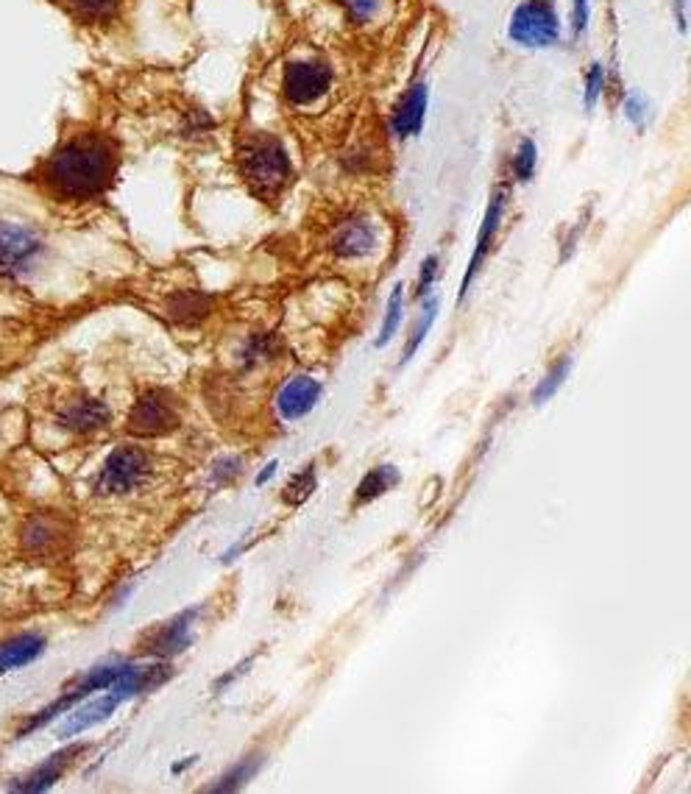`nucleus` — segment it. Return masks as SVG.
Masks as SVG:
<instances>
[{"label":"nucleus","mask_w":691,"mask_h":794,"mask_svg":"<svg viewBox=\"0 0 691 794\" xmlns=\"http://www.w3.org/2000/svg\"><path fill=\"white\" fill-rule=\"evenodd\" d=\"M82 744H73V748L67 750H59V753H53L51 759L45 761V764L36 766L34 772H31L29 777H25L23 783H20L18 788H23V792H45V788H51L53 783L62 777V772L71 766V761L76 759L78 753H82Z\"/></svg>","instance_id":"18"},{"label":"nucleus","mask_w":691,"mask_h":794,"mask_svg":"<svg viewBox=\"0 0 691 794\" xmlns=\"http://www.w3.org/2000/svg\"><path fill=\"white\" fill-rule=\"evenodd\" d=\"M45 254L40 234L23 223H0V276L23 279Z\"/></svg>","instance_id":"3"},{"label":"nucleus","mask_w":691,"mask_h":794,"mask_svg":"<svg viewBox=\"0 0 691 794\" xmlns=\"http://www.w3.org/2000/svg\"><path fill=\"white\" fill-rule=\"evenodd\" d=\"M396 482H401V474L396 466H377V469L368 471V474L360 480V485H357V502L366 504L371 502V499L383 497V493H388Z\"/></svg>","instance_id":"20"},{"label":"nucleus","mask_w":691,"mask_h":794,"mask_svg":"<svg viewBox=\"0 0 691 794\" xmlns=\"http://www.w3.org/2000/svg\"><path fill=\"white\" fill-rule=\"evenodd\" d=\"M181 424L179 401L168 390H148L128 412V432L137 438H163Z\"/></svg>","instance_id":"4"},{"label":"nucleus","mask_w":691,"mask_h":794,"mask_svg":"<svg viewBox=\"0 0 691 794\" xmlns=\"http://www.w3.org/2000/svg\"><path fill=\"white\" fill-rule=\"evenodd\" d=\"M123 697L115 694V691H109L106 697H98V700H90L84 702V706H73L71 717L64 719V725L59 728V736L67 739V736H76V733H84L90 731V728L101 725V722H106V719L112 717V713L121 708Z\"/></svg>","instance_id":"13"},{"label":"nucleus","mask_w":691,"mask_h":794,"mask_svg":"<svg viewBox=\"0 0 691 794\" xmlns=\"http://www.w3.org/2000/svg\"><path fill=\"white\" fill-rule=\"evenodd\" d=\"M625 112H628V117L634 123L645 121V106H641V95H630L628 104H625Z\"/></svg>","instance_id":"32"},{"label":"nucleus","mask_w":691,"mask_h":794,"mask_svg":"<svg viewBox=\"0 0 691 794\" xmlns=\"http://www.w3.org/2000/svg\"><path fill=\"white\" fill-rule=\"evenodd\" d=\"M20 544L29 552L31 557H53L67 546V524L62 519L51 516V513H40L31 516L23 524L20 533Z\"/></svg>","instance_id":"8"},{"label":"nucleus","mask_w":691,"mask_h":794,"mask_svg":"<svg viewBox=\"0 0 691 794\" xmlns=\"http://www.w3.org/2000/svg\"><path fill=\"white\" fill-rule=\"evenodd\" d=\"M238 170L245 187L260 201H276L293 181V165L285 146L273 134H249L238 146Z\"/></svg>","instance_id":"2"},{"label":"nucleus","mask_w":691,"mask_h":794,"mask_svg":"<svg viewBox=\"0 0 691 794\" xmlns=\"http://www.w3.org/2000/svg\"><path fill=\"white\" fill-rule=\"evenodd\" d=\"M148 474H151L148 455L137 447H121L106 458L98 482H95V491L104 493V497H123V493L137 491Z\"/></svg>","instance_id":"5"},{"label":"nucleus","mask_w":691,"mask_h":794,"mask_svg":"<svg viewBox=\"0 0 691 794\" xmlns=\"http://www.w3.org/2000/svg\"><path fill=\"white\" fill-rule=\"evenodd\" d=\"M273 471H276V463H271V466H268V471H262V474H260V477H256V482H260V485H262V482H265V480H271V477H273Z\"/></svg>","instance_id":"33"},{"label":"nucleus","mask_w":691,"mask_h":794,"mask_svg":"<svg viewBox=\"0 0 691 794\" xmlns=\"http://www.w3.org/2000/svg\"><path fill=\"white\" fill-rule=\"evenodd\" d=\"M341 3L349 12L352 23H368L379 12V0H341Z\"/></svg>","instance_id":"28"},{"label":"nucleus","mask_w":691,"mask_h":794,"mask_svg":"<svg viewBox=\"0 0 691 794\" xmlns=\"http://www.w3.org/2000/svg\"><path fill=\"white\" fill-rule=\"evenodd\" d=\"M273 348H276V337L273 335H254L245 346L243 359L245 366H254V363H262V359H271Z\"/></svg>","instance_id":"27"},{"label":"nucleus","mask_w":691,"mask_h":794,"mask_svg":"<svg viewBox=\"0 0 691 794\" xmlns=\"http://www.w3.org/2000/svg\"><path fill=\"white\" fill-rule=\"evenodd\" d=\"M42 649H45V638L40 633H23L12 641L0 644V675L29 667L31 661L42 656Z\"/></svg>","instance_id":"17"},{"label":"nucleus","mask_w":691,"mask_h":794,"mask_svg":"<svg viewBox=\"0 0 691 794\" xmlns=\"http://www.w3.org/2000/svg\"><path fill=\"white\" fill-rule=\"evenodd\" d=\"M315 491V466H304L299 474L291 477L285 485V502L287 504H302L307 502L310 493Z\"/></svg>","instance_id":"25"},{"label":"nucleus","mask_w":691,"mask_h":794,"mask_svg":"<svg viewBox=\"0 0 691 794\" xmlns=\"http://www.w3.org/2000/svg\"><path fill=\"white\" fill-rule=\"evenodd\" d=\"M425 117H427V84H416V87L405 95L399 109L394 112L390 126H394V134L399 139L416 137V134L425 128Z\"/></svg>","instance_id":"15"},{"label":"nucleus","mask_w":691,"mask_h":794,"mask_svg":"<svg viewBox=\"0 0 691 794\" xmlns=\"http://www.w3.org/2000/svg\"><path fill=\"white\" fill-rule=\"evenodd\" d=\"M535 159H538V148H535L533 139H522L519 146L516 159H513V170H516L519 181H530L535 174Z\"/></svg>","instance_id":"26"},{"label":"nucleus","mask_w":691,"mask_h":794,"mask_svg":"<svg viewBox=\"0 0 691 794\" xmlns=\"http://www.w3.org/2000/svg\"><path fill=\"white\" fill-rule=\"evenodd\" d=\"M321 399V383L313 377H293L282 385V390L276 394V410L285 421H299L307 412H313V407L318 405Z\"/></svg>","instance_id":"11"},{"label":"nucleus","mask_w":691,"mask_h":794,"mask_svg":"<svg viewBox=\"0 0 691 794\" xmlns=\"http://www.w3.org/2000/svg\"><path fill=\"white\" fill-rule=\"evenodd\" d=\"M401 318H405V284H396L394 293H390L388 299V310H385V321L377 337V348H385L390 341H394L396 332H399L401 326Z\"/></svg>","instance_id":"22"},{"label":"nucleus","mask_w":691,"mask_h":794,"mask_svg":"<svg viewBox=\"0 0 691 794\" xmlns=\"http://www.w3.org/2000/svg\"><path fill=\"white\" fill-rule=\"evenodd\" d=\"M421 302H425V310H421L419 321H416V326H412L410 341H407L405 354H401V366H407V363L416 357V352H419L421 343L427 341V335H430L432 324H436V318H438V299L430 293V296H425Z\"/></svg>","instance_id":"21"},{"label":"nucleus","mask_w":691,"mask_h":794,"mask_svg":"<svg viewBox=\"0 0 691 794\" xmlns=\"http://www.w3.org/2000/svg\"><path fill=\"white\" fill-rule=\"evenodd\" d=\"M53 3L82 25L112 23L126 7V0H53Z\"/></svg>","instance_id":"16"},{"label":"nucleus","mask_w":691,"mask_h":794,"mask_svg":"<svg viewBox=\"0 0 691 794\" xmlns=\"http://www.w3.org/2000/svg\"><path fill=\"white\" fill-rule=\"evenodd\" d=\"M256 770H260V759H254V755L243 759L238 766H232L227 775L218 777V783H212L210 792H234V788H240L243 783H249L251 777L256 775Z\"/></svg>","instance_id":"24"},{"label":"nucleus","mask_w":691,"mask_h":794,"mask_svg":"<svg viewBox=\"0 0 691 794\" xmlns=\"http://www.w3.org/2000/svg\"><path fill=\"white\" fill-rule=\"evenodd\" d=\"M112 410L101 399H93V396H78V399H71L62 410L56 412V424L67 432H78V436H87V432H95V429H104L109 424Z\"/></svg>","instance_id":"9"},{"label":"nucleus","mask_w":691,"mask_h":794,"mask_svg":"<svg viewBox=\"0 0 691 794\" xmlns=\"http://www.w3.org/2000/svg\"><path fill=\"white\" fill-rule=\"evenodd\" d=\"M502 212H505V192H496V196L491 198L489 209H485V218H482L480 234H477V249H474V254H471L469 268H465L463 282H460V293H458L460 302H463V299L469 296L471 282H474V276H477V271H480L482 260L489 257L491 243H494V238H496V229H500Z\"/></svg>","instance_id":"10"},{"label":"nucleus","mask_w":691,"mask_h":794,"mask_svg":"<svg viewBox=\"0 0 691 794\" xmlns=\"http://www.w3.org/2000/svg\"><path fill=\"white\" fill-rule=\"evenodd\" d=\"M374 249H377V227L371 221L352 218V221H343L335 229L332 251L343 257V260H360V257L371 254Z\"/></svg>","instance_id":"12"},{"label":"nucleus","mask_w":691,"mask_h":794,"mask_svg":"<svg viewBox=\"0 0 691 794\" xmlns=\"http://www.w3.org/2000/svg\"><path fill=\"white\" fill-rule=\"evenodd\" d=\"M438 273V257H427L425 265H421V276H419V299L430 296L432 293V279H436Z\"/></svg>","instance_id":"30"},{"label":"nucleus","mask_w":691,"mask_h":794,"mask_svg":"<svg viewBox=\"0 0 691 794\" xmlns=\"http://www.w3.org/2000/svg\"><path fill=\"white\" fill-rule=\"evenodd\" d=\"M572 25H575V34H583L588 29V0H575V20H572Z\"/></svg>","instance_id":"31"},{"label":"nucleus","mask_w":691,"mask_h":794,"mask_svg":"<svg viewBox=\"0 0 691 794\" xmlns=\"http://www.w3.org/2000/svg\"><path fill=\"white\" fill-rule=\"evenodd\" d=\"M210 304V296H201V293H176L168 302V315L179 324H196V321L207 318Z\"/></svg>","instance_id":"19"},{"label":"nucleus","mask_w":691,"mask_h":794,"mask_svg":"<svg viewBox=\"0 0 691 794\" xmlns=\"http://www.w3.org/2000/svg\"><path fill=\"white\" fill-rule=\"evenodd\" d=\"M511 40L527 48H549L561 40V25L555 12L541 0H530L516 9L511 20Z\"/></svg>","instance_id":"6"},{"label":"nucleus","mask_w":691,"mask_h":794,"mask_svg":"<svg viewBox=\"0 0 691 794\" xmlns=\"http://www.w3.org/2000/svg\"><path fill=\"white\" fill-rule=\"evenodd\" d=\"M603 87H605V67L603 64H591V70H588V79H586V106L588 109H594L597 98L603 95Z\"/></svg>","instance_id":"29"},{"label":"nucleus","mask_w":691,"mask_h":794,"mask_svg":"<svg viewBox=\"0 0 691 794\" xmlns=\"http://www.w3.org/2000/svg\"><path fill=\"white\" fill-rule=\"evenodd\" d=\"M572 372V357H561L552 363V368L546 372V377L541 379L538 385H535L533 390V405H544V401H549L552 396L558 394L561 385L566 383V377H569Z\"/></svg>","instance_id":"23"},{"label":"nucleus","mask_w":691,"mask_h":794,"mask_svg":"<svg viewBox=\"0 0 691 794\" xmlns=\"http://www.w3.org/2000/svg\"><path fill=\"white\" fill-rule=\"evenodd\" d=\"M196 616L198 610H185V614L176 616L170 625H165L163 630L154 633L151 644H148V652L159 658H170L185 652L192 641V621H196Z\"/></svg>","instance_id":"14"},{"label":"nucleus","mask_w":691,"mask_h":794,"mask_svg":"<svg viewBox=\"0 0 691 794\" xmlns=\"http://www.w3.org/2000/svg\"><path fill=\"white\" fill-rule=\"evenodd\" d=\"M332 84V70L321 62H291L285 67V95L291 104L307 106L326 95Z\"/></svg>","instance_id":"7"},{"label":"nucleus","mask_w":691,"mask_h":794,"mask_svg":"<svg viewBox=\"0 0 691 794\" xmlns=\"http://www.w3.org/2000/svg\"><path fill=\"white\" fill-rule=\"evenodd\" d=\"M121 165V152L109 134L78 132L42 159L31 181L42 185L56 201H93L112 187Z\"/></svg>","instance_id":"1"}]
</instances>
